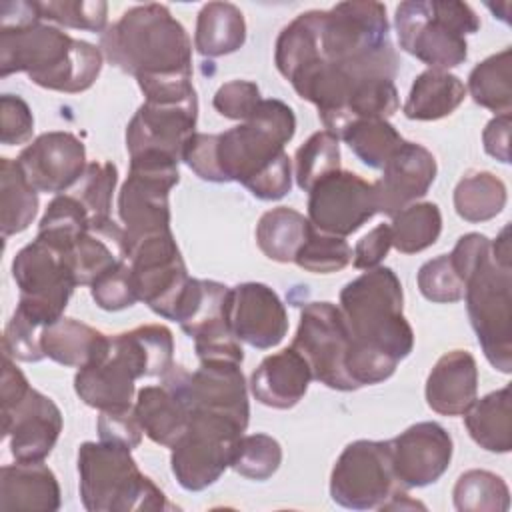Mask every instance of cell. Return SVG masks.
<instances>
[{"mask_svg": "<svg viewBox=\"0 0 512 512\" xmlns=\"http://www.w3.org/2000/svg\"><path fill=\"white\" fill-rule=\"evenodd\" d=\"M294 132V110L282 100L262 98L248 120L216 134V162L222 180L240 182L260 200L284 198L294 176L284 146Z\"/></svg>", "mask_w": 512, "mask_h": 512, "instance_id": "obj_1", "label": "cell"}, {"mask_svg": "<svg viewBox=\"0 0 512 512\" xmlns=\"http://www.w3.org/2000/svg\"><path fill=\"white\" fill-rule=\"evenodd\" d=\"M102 50L76 40L44 20L0 26V76L26 72L28 78L56 92H84L102 70Z\"/></svg>", "mask_w": 512, "mask_h": 512, "instance_id": "obj_2", "label": "cell"}, {"mask_svg": "<svg viewBox=\"0 0 512 512\" xmlns=\"http://www.w3.org/2000/svg\"><path fill=\"white\" fill-rule=\"evenodd\" d=\"M100 50L118 70L138 80L192 76V40L158 2L128 8L100 34Z\"/></svg>", "mask_w": 512, "mask_h": 512, "instance_id": "obj_3", "label": "cell"}, {"mask_svg": "<svg viewBox=\"0 0 512 512\" xmlns=\"http://www.w3.org/2000/svg\"><path fill=\"white\" fill-rule=\"evenodd\" d=\"M174 364V338L164 324H144L110 336L106 352L74 376L80 400L100 412L134 406V382L162 376Z\"/></svg>", "mask_w": 512, "mask_h": 512, "instance_id": "obj_4", "label": "cell"}, {"mask_svg": "<svg viewBox=\"0 0 512 512\" xmlns=\"http://www.w3.org/2000/svg\"><path fill=\"white\" fill-rule=\"evenodd\" d=\"M404 294L396 272L376 266L340 292V312L354 344L404 360L414 348V332L402 312Z\"/></svg>", "mask_w": 512, "mask_h": 512, "instance_id": "obj_5", "label": "cell"}, {"mask_svg": "<svg viewBox=\"0 0 512 512\" xmlns=\"http://www.w3.org/2000/svg\"><path fill=\"white\" fill-rule=\"evenodd\" d=\"M320 56L364 76L390 78L398 72V54L390 40L386 6L374 0L338 2L322 10Z\"/></svg>", "mask_w": 512, "mask_h": 512, "instance_id": "obj_6", "label": "cell"}, {"mask_svg": "<svg viewBox=\"0 0 512 512\" xmlns=\"http://www.w3.org/2000/svg\"><path fill=\"white\" fill-rule=\"evenodd\" d=\"M490 242L474 248L458 266L470 324L486 360L500 372L512 370V266L494 260Z\"/></svg>", "mask_w": 512, "mask_h": 512, "instance_id": "obj_7", "label": "cell"}, {"mask_svg": "<svg viewBox=\"0 0 512 512\" xmlns=\"http://www.w3.org/2000/svg\"><path fill=\"white\" fill-rule=\"evenodd\" d=\"M80 500L88 512H142L172 508L164 492L140 472L130 448L84 442L78 448Z\"/></svg>", "mask_w": 512, "mask_h": 512, "instance_id": "obj_8", "label": "cell"}, {"mask_svg": "<svg viewBox=\"0 0 512 512\" xmlns=\"http://www.w3.org/2000/svg\"><path fill=\"white\" fill-rule=\"evenodd\" d=\"M394 26L400 48L436 70H448L468 58L466 34L480 28V18L466 2L408 0L396 6Z\"/></svg>", "mask_w": 512, "mask_h": 512, "instance_id": "obj_9", "label": "cell"}, {"mask_svg": "<svg viewBox=\"0 0 512 512\" xmlns=\"http://www.w3.org/2000/svg\"><path fill=\"white\" fill-rule=\"evenodd\" d=\"M2 432L16 462H42L62 432V412L52 398L34 390L14 358L4 352Z\"/></svg>", "mask_w": 512, "mask_h": 512, "instance_id": "obj_10", "label": "cell"}, {"mask_svg": "<svg viewBox=\"0 0 512 512\" xmlns=\"http://www.w3.org/2000/svg\"><path fill=\"white\" fill-rule=\"evenodd\" d=\"M180 182L178 160L146 152L130 156L128 178L118 192V216L126 246L156 232L170 230V190Z\"/></svg>", "mask_w": 512, "mask_h": 512, "instance_id": "obj_11", "label": "cell"}, {"mask_svg": "<svg viewBox=\"0 0 512 512\" xmlns=\"http://www.w3.org/2000/svg\"><path fill=\"white\" fill-rule=\"evenodd\" d=\"M244 430L246 426L230 416L192 412L186 432L170 448V466L178 484L188 492L212 486L230 468Z\"/></svg>", "mask_w": 512, "mask_h": 512, "instance_id": "obj_12", "label": "cell"}, {"mask_svg": "<svg viewBox=\"0 0 512 512\" xmlns=\"http://www.w3.org/2000/svg\"><path fill=\"white\" fill-rule=\"evenodd\" d=\"M12 278L18 286V310L40 326L64 316L68 300L78 286L68 258L34 238L12 260Z\"/></svg>", "mask_w": 512, "mask_h": 512, "instance_id": "obj_13", "label": "cell"}, {"mask_svg": "<svg viewBox=\"0 0 512 512\" xmlns=\"http://www.w3.org/2000/svg\"><path fill=\"white\" fill-rule=\"evenodd\" d=\"M398 490L406 488L394 474L388 440L350 442L330 474L332 500L350 510L382 508Z\"/></svg>", "mask_w": 512, "mask_h": 512, "instance_id": "obj_14", "label": "cell"}, {"mask_svg": "<svg viewBox=\"0 0 512 512\" xmlns=\"http://www.w3.org/2000/svg\"><path fill=\"white\" fill-rule=\"evenodd\" d=\"M290 346L302 354L320 384L340 392L358 390L346 370L350 332L336 304L326 300L304 304Z\"/></svg>", "mask_w": 512, "mask_h": 512, "instance_id": "obj_15", "label": "cell"}, {"mask_svg": "<svg viewBox=\"0 0 512 512\" xmlns=\"http://www.w3.org/2000/svg\"><path fill=\"white\" fill-rule=\"evenodd\" d=\"M126 260L132 268L138 300L158 316L174 320L190 276L172 230L128 244Z\"/></svg>", "mask_w": 512, "mask_h": 512, "instance_id": "obj_16", "label": "cell"}, {"mask_svg": "<svg viewBox=\"0 0 512 512\" xmlns=\"http://www.w3.org/2000/svg\"><path fill=\"white\" fill-rule=\"evenodd\" d=\"M166 386L176 390L192 412H214L230 416L248 426L250 406L246 380L236 362H200V368L188 372L172 364L160 376Z\"/></svg>", "mask_w": 512, "mask_h": 512, "instance_id": "obj_17", "label": "cell"}, {"mask_svg": "<svg viewBox=\"0 0 512 512\" xmlns=\"http://www.w3.org/2000/svg\"><path fill=\"white\" fill-rule=\"evenodd\" d=\"M378 212L374 184L362 176L336 170L308 192V220L324 234L348 236Z\"/></svg>", "mask_w": 512, "mask_h": 512, "instance_id": "obj_18", "label": "cell"}, {"mask_svg": "<svg viewBox=\"0 0 512 512\" xmlns=\"http://www.w3.org/2000/svg\"><path fill=\"white\" fill-rule=\"evenodd\" d=\"M198 98L156 104L146 102L136 110L126 126V148L130 156L156 152L182 160V152L190 136L196 132Z\"/></svg>", "mask_w": 512, "mask_h": 512, "instance_id": "obj_19", "label": "cell"}, {"mask_svg": "<svg viewBox=\"0 0 512 512\" xmlns=\"http://www.w3.org/2000/svg\"><path fill=\"white\" fill-rule=\"evenodd\" d=\"M28 182L46 194H64L82 178L86 148L72 132H44L16 158Z\"/></svg>", "mask_w": 512, "mask_h": 512, "instance_id": "obj_20", "label": "cell"}, {"mask_svg": "<svg viewBox=\"0 0 512 512\" xmlns=\"http://www.w3.org/2000/svg\"><path fill=\"white\" fill-rule=\"evenodd\" d=\"M392 468L402 488L434 484L450 466L454 442L438 422H418L388 440Z\"/></svg>", "mask_w": 512, "mask_h": 512, "instance_id": "obj_21", "label": "cell"}, {"mask_svg": "<svg viewBox=\"0 0 512 512\" xmlns=\"http://www.w3.org/2000/svg\"><path fill=\"white\" fill-rule=\"evenodd\" d=\"M228 324L232 334L258 350L278 346L288 332V314L280 296L262 282L230 288Z\"/></svg>", "mask_w": 512, "mask_h": 512, "instance_id": "obj_22", "label": "cell"}, {"mask_svg": "<svg viewBox=\"0 0 512 512\" xmlns=\"http://www.w3.org/2000/svg\"><path fill=\"white\" fill-rule=\"evenodd\" d=\"M436 160L428 148L404 140V144L382 166V176L372 182L378 212L388 216L422 198L436 180Z\"/></svg>", "mask_w": 512, "mask_h": 512, "instance_id": "obj_23", "label": "cell"}, {"mask_svg": "<svg viewBox=\"0 0 512 512\" xmlns=\"http://www.w3.org/2000/svg\"><path fill=\"white\" fill-rule=\"evenodd\" d=\"M312 380L308 362L292 346L268 354L250 376L252 396L270 408L288 410L296 406Z\"/></svg>", "mask_w": 512, "mask_h": 512, "instance_id": "obj_24", "label": "cell"}, {"mask_svg": "<svg viewBox=\"0 0 512 512\" xmlns=\"http://www.w3.org/2000/svg\"><path fill=\"white\" fill-rule=\"evenodd\" d=\"M428 406L444 416H460L476 400L478 368L468 350H450L438 358L426 380Z\"/></svg>", "mask_w": 512, "mask_h": 512, "instance_id": "obj_25", "label": "cell"}, {"mask_svg": "<svg viewBox=\"0 0 512 512\" xmlns=\"http://www.w3.org/2000/svg\"><path fill=\"white\" fill-rule=\"evenodd\" d=\"M126 232L112 218L92 220L68 252L78 286H90L104 272L126 260Z\"/></svg>", "mask_w": 512, "mask_h": 512, "instance_id": "obj_26", "label": "cell"}, {"mask_svg": "<svg viewBox=\"0 0 512 512\" xmlns=\"http://www.w3.org/2000/svg\"><path fill=\"white\" fill-rule=\"evenodd\" d=\"M60 508V486L44 462H16L0 470V510L54 512Z\"/></svg>", "mask_w": 512, "mask_h": 512, "instance_id": "obj_27", "label": "cell"}, {"mask_svg": "<svg viewBox=\"0 0 512 512\" xmlns=\"http://www.w3.org/2000/svg\"><path fill=\"white\" fill-rule=\"evenodd\" d=\"M134 414L142 432L156 444L172 448L186 432L190 410L182 396L166 386H144L134 398Z\"/></svg>", "mask_w": 512, "mask_h": 512, "instance_id": "obj_28", "label": "cell"}, {"mask_svg": "<svg viewBox=\"0 0 512 512\" xmlns=\"http://www.w3.org/2000/svg\"><path fill=\"white\" fill-rule=\"evenodd\" d=\"M40 344L50 360L80 370L106 352L110 336L80 320L62 316L42 328Z\"/></svg>", "mask_w": 512, "mask_h": 512, "instance_id": "obj_29", "label": "cell"}, {"mask_svg": "<svg viewBox=\"0 0 512 512\" xmlns=\"http://www.w3.org/2000/svg\"><path fill=\"white\" fill-rule=\"evenodd\" d=\"M230 288L216 280L190 278L174 314V322L192 340L202 332L228 324Z\"/></svg>", "mask_w": 512, "mask_h": 512, "instance_id": "obj_30", "label": "cell"}, {"mask_svg": "<svg viewBox=\"0 0 512 512\" xmlns=\"http://www.w3.org/2000/svg\"><path fill=\"white\" fill-rule=\"evenodd\" d=\"M464 98L466 84L456 74L428 68L414 78L402 110L410 120H440L452 114Z\"/></svg>", "mask_w": 512, "mask_h": 512, "instance_id": "obj_31", "label": "cell"}, {"mask_svg": "<svg viewBox=\"0 0 512 512\" xmlns=\"http://www.w3.org/2000/svg\"><path fill=\"white\" fill-rule=\"evenodd\" d=\"M470 438L488 452H510L512 448V398L510 386L476 398L464 412Z\"/></svg>", "mask_w": 512, "mask_h": 512, "instance_id": "obj_32", "label": "cell"}, {"mask_svg": "<svg viewBox=\"0 0 512 512\" xmlns=\"http://www.w3.org/2000/svg\"><path fill=\"white\" fill-rule=\"evenodd\" d=\"M246 42L244 14L230 2H208L196 18L194 48L208 58H218L240 50Z\"/></svg>", "mask_w": 512, "mask_h": 512, "instance_id": "obj_33", "label": "cell"}, {"mask_svg": "<svg viewBox=\"0 0 512 512\" xmlns=\"http://www.w3.org/2000/svg\"><path fill=\"white\" fill-rule=\"evenodd\" d=\"M320 20L322 10L298 14L276 38L274 64L290 82L298 72L316 64L320 56Z\"/></svg>", "mask_w": 512, "mask_h": 512, "instance_id": "obj_34", "label": "cell"}, {"mask_svg": "<svg viewBox=\"0 0 512 512\" xmlns=\"http://www.w3.org/2000/svg\"><path fill=\"white\" fill-rule=\"evenodd\" d=\"M310 230L312 224L304 214L288 206H276L260 216L256 224V244L262 254L274 262H294Z\"/></svg>", "mask_w": 512, "mask_h": 512, "instance_id": "obj_35", "label": "cell"}, {"mask_svg": "<svg viewBox=\"0 0 512 512\" xmlns=\"http://www.w3.org/2000/svg\"><path fill=\"white\" fill-rule=\"evenodd\" d=\"M0 212L4 238L24 232L38 212V190L12 158L0 160Z\"/></svg>", "mask_w": 512, "mask_h": 512, "instance_id": "obj_36", "label": "cell"}, {"mask_svg": "<svg viewBox=\"0 0 512 512\" xmlns=\"http://www.w3.org/2000/svg\"><path fill=\"white\" fill-rule=\"evenodd\" d=\"M512 50L504 48L478 62L466 84L472 100L496 114H506L512 108Z\"/></svg>", "mask_w": 512, "mask_h": 512, "instance_id": "obj_37", "label": "cell"}, {"mask_svg": "<svg viewBox=\"0 0 512 512\" xmlns=\"http://www.w3.org/2000/svg\"><path fill=\"white\" fill-rule=\"evenodd\" d=\"M504 182L486 170H474L460 178L454 188V208L466 222H486L496 218L506 206Z\"/></svg>", "mask_w": 512, "mask_h": 512, "instance_id": "obj_38", "label": "cell"}, {"mask_svg": "<svg viewBox=\"0 0 512 512\" xmlns=\"http://www.w3.org/2000/svg\"><path fill=\"white\" fill-rule=\"evenodd\" d=\"M90 222L92 218L88 210L74 194H56L46 206L44 216L40 218L36 238L68 256L74 242L88 228Z\"/></svg>", "mask_w": 512, "mask_h": 512, "instance_id": "obj_39", "label": "cell"}, {"mask_svg": "<svg viewBox=\"0 0 512 512\" xmlns=\"http://www.w3.org/2000/svg\"><path fill=\"white\" fill-rule=\"evenodd\" d=\"M368 168L382 170L390 156L404 144L400 132L384 118H360L350 122L340 136Z\"/></svg>", "mask_w": 512, "mask_h": 512, "instance_id": "obj_40", "label": "cell"}, {"mask_svg": "<svg viewBox=\"0 0 512 512\" xmlns=\"http://www.w3.org/2000/svg\"><path fill=\"white\" fill-rule=\"evenodd\" d=\"M392 246L402 254L430 248L442 232V214L434 202H414L392 216Z\"/></svg>", "mask_w": 512, "mask_h": 512, "instance_id": "obj_41", "label": "cell"}, {"mask_svg": "<svg viewBox=\"0 0 512 512\" xmlns=\"http://www.w3.org/2000/svg\"><path fill=\"white\" fill-rule=\"evenodd\" d=\"M454 506L460 512H506L510 490L506 482L488 470H468L454 486Z\"/></svg>", "mask_w": 512, "mask_h": 512, "instance_id": "obj_42", "label": "cell"}, {"mask_svg": "<svg viewBox=\"0 0 512 512\" xmlns=\"http://www.w3.org/2000/svg\"><path fill=\"white\" fill-rule=\"evenodd\" d=\"M338 136L328 130L314 132L294 154V178L300 190L310 192L324 176L340 170Z\"/></svg>", "mask_w": 512, "mask_h": 512, "instance_id": "obj_43", "label": "cell"}, {"mask_svg": "<svg viewBox=\"0 0 512 512\" xmlns=\"http://www.w3.org/2000/svg\"><path fill=\"white\" fill-rule=\"evenodd\" d=\"M282 462V446L268 434H242L230 468L250 480H268Z\"/></svg>", "mask_w": 512, "mask_h": 512, "instance_id": "obj_44", "label": "cell"}, {"mask_svg": "<svg viewBox=\"0 0 512 512\" xmlns=\"http://www.w3.org/2000/svg\"><path fill=\"white\" fill-rule=\"evenodd\" d=\"M118 182V170L112 162H88L82 178L74 184L70 194H74L82 206L88 210L92 220L110 218L112 194Z\"/></svg>", "mask_w": 512, "mask_h": 512, "instance_id": "obj_45", "label": "cell"}, {"mask_svg": "<svg viewBox=\"0 0 512 512\" xmlns=\"http://www.w3.org/2000/svg\"><path fill=\"white\" fill-rule=\"evenodd\" d=\"M294 262L306 272L330 274L346 268L352 262V248L344 238L318 232L312 226Z\"/></svg>", "mask_w": 512, "mask_h": 512, "instance_id": "obj_46", "label": "cell"}, {"mask_svg": "<svg viewBox=\"0 0 512 512\" xmlns=\"http://www.w3.org/2000/svg\"><path fill=\"white\" fill-rule=\"evenodd\" d=\"M42 20L54 22L64 28L104 32L108 26V4L102 0H48L38 2Z\"/></svg>", "mask_w": 512, "mask_h": 512, "instance_id": "obj_47", "label": "cell"}, {"mask_svg": "<svg viewBox=\"0 0 512 512\" xmlns=\"http://www.w3.org/2000/svg\"><path fill=\"white\" fill-rule=\"evenodd\" d=\"M418 288L422 296L436 304H450L464 298V282L448 254L424 262L418 270Z\"/></svg>", "mask_w": 512, "mask_h": 512, "instance_id": "obj_48", "label": "cell"}, {"mask_svg": "<svg viewBox=\"0 0 512 512\" xmlns=\"http://www.w3.org/2000/svg\"><path fill=\"white\" fill-rule=\"evenodd\" d=\"M90 294L94 302L108 312H118L134 306L138 302V292L128 260L118 262L114 268L96 278L90 284Z\"/></svg>", "mask_w": 512, "mask_h": 512, "instance_id": "obj_49", "label": "cell"}, {"mask_svg": "<svg viewBox=\"0 0 512 512\" xmlns=\"http://www.w3.org/2000/svg\"><path fill=\"white\" fill-rule=\"evenodd\" d=\"M42 328L44 326H40L38 322H34L32 318H28L24 312L16 308L4 328L2 350L10 354L14 360H22V362L42 360L44 358V350L40 344Z\"/></svg>", "mask_w": 512, "mask_h": 512, "instance_id": "obj_50", "label": "cell"}, {"mask_svg": "<svg viewBox=\"0 0 512 512\" xmlns=\"http://www.w3.org/2000/svg\"><path fill=\"white\" fill-rule=\"evenodd\" d=\"M260 88L250 80H230L222 84L214 94V108L218 114L230 120H248L260 104Z\"/></svg>", "mask_w": 512, "mask_h": 512, "instance_id": "obj_51", "label": "cell"}, {"mask_svg": "<svg viewBox=\"0 0 512 512\" xmlns=\"http://www.w3.org/2000/svg\"><path fill=\"white\" fill-rule=\"evenodd\" d=\"M34 132V116L26 100L14 94L0 98V140L6 146L26 144Z\"/></svg>", "mask_w": 512, "mask_h": 512, "instance_id": "obj_52", "label": "cell"}, {"mask_svg": "<svg viewBox=\"0 0 512 512\" xmlns=\"http://www.w3.org/2000/svg\"><path fill=\"white\" fill-rule=\"evenodd\" d=\"M98 434L100 440L120 444L124 448H136L142 442V428L136 420L134 406L126 410H108L98 416Z\"/></svg>", "mask_w": 512, "mask_h": 512, "instance_id": "obj_53", "label": "cell"}, {"mask_svg": "<svg viewBox=\"0 0 512 512\" xmlns=\"http://www.w3.org/2000/svg\"><path fill=\"white\" fill-rule=\"evenodd\" d=\"M182 162L206 182H224L216 162V134L194 132L184 146Z\"/></svg>", "mask_w": 512, "mask_h": 512, "instance_id": "obj_54", "label": "cell"}, {"mask_svg": "<svg viewBox=\"0 0 512 512\" xmlns=\"http://www.w3.org/2000/svg\"><path fill=\"white\" fill-rule=\"evenodd\" d=\"M392 248V232L390 224H378L368 234H364L352 252L354 268L358 270H370L380 266V262L386 258V254Z\"/></svg>", "mask_w": 512, "mask_h": 512, "instance_id": "obj_55", "label": "cell"}, {"mask_svg": "<svg viewBox=\"0 0 512 512\" xmlns=\"http://www.w3.org/2000/svg\"><path fill=\"white\" fill-rule=\"evenodd\" d=\"M510 126H512V114H496L482 132V142L486 154L496 158L502 164L510 162Z\"/></svg>", "mask_w": 512, "mask_h": 512, "instance_id": "obj_56", "label": "cell"}]
</instances>
